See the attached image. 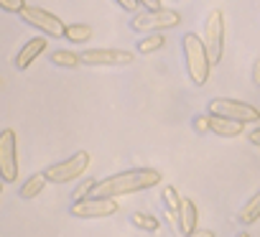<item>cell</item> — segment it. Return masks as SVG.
<instances>
[{"label":"cell","instance_id":"cell-10","mask_svg":"<svg viewBox=\"0 0 260 237\" xmlns=\"http://www.w3.org/2000/svg\"><path fill=\"white\" fill-rule=\"evenodd\" d=\"M82 64L87 66H127L133 64V54L122 49H84L79 54Z\"/></svg>","mask_w":260,"mask_h":237},{"label":"cell","instance_id":"cell-20","mask_svg":"<svg viewBox=\"0 0 260 237\" xmlns=\"http://www.w3.org/2000/svg\"><path fill=\"white\" fill-rule=\"evenodd\" d=\"M164 44H166L164 33H151V36H143L138 41V51L141 54H156L158 49H164Z\"/></svg>","mask_w":260,"mask_h":237},{"label":"cell","instance_id":"cell-22","mask_svg":"<svg viewBox=\"0 0 260 237\" xmlns=\"http://www.w3.org/2000/svg\"><path fill=\"white\" fill-rule=\"evenodd\" d=\"M26 8V0H0V11L6 13H21Z\"/></svg>","mask_w":260,"mask_h":237},{"label":"cell","instance_id":"cell-19","mask_svg":"<svg viewBox=\"0 0 260 237\" xmlns=\"http://www.w3.org/2000/svg\"><path fill=\"white\" fill-rule=\"evenodd\" d=\"M161 201H164V207H166V212H169V214L179 217V209H181V196H179V191H176L174 186H164Z\"/></svg>","mask_w":260,"mask_h":237},{"label":"cell","instance_id":"cell-23","mask_svg":"<svg viewBox=\"0 0 260 237\" xmlns=\"http://www.w3.org/2000/svg\"><path fill=\"white\" fill-rule=\"evenodd\" d=\"M194 130H197V133H212V130H209V112L194 117Z\"/></svg>","mask_w":260,"mask_h":237},{"label":"cell","instance_id":"cell-24","mask_svg":"<svg viewBox=\"0 0 260 237\" xmlns=\"http://www.w3.org/2000/svg\"><path fill=\"white\" fill-rule=\"evenodd\" d=\"M115 3L122 8V11H136L141 3H138V0H115Z\"/></svg>","mask_w":260,"mask_h":237},{"label":"cell","instance_id":"cell-25","mask_svg":"<svg viewBox=\"0 0 260 237\" xmlns=\"http://www.w3.org/2000/svg\"><path fill=\"white\" fill-rule=\"evenodd\" d=\"M138 3H143L146 11H158V8H164V6H161V0H138Z\"/></svg>","mask_w":260,"mask_h":237},{"label":"cell","instance_id":"cell-26","mask_svg":"<svg viewBox=\"0 0 260 237\" xmlns=\"http://www.w3.org/2000/svg\"><path fill=\"white\" fill-rule=\"evenodd\" d=\"M252 84H255V87H260V59L252 64Z\"/></svg>","mask_w":260,"mask_h":237},{"label":"cell","instance_id":"cell-12","mask_svg":"<svg viewBox=\"0 0 260 237\" xmlns=\"http://www.w3.org/2000/svg\"><path fill=\"white\" fill-rule=\"evenodd\" d=\"M245 128V123H237V120H230V117H219V115H209V130L214 136H222V138H235L240 136Z\"/></svg>","mask_w":260,"mask_h":237},{"label":"cell","instance_id":"cell-6","mask_svg":"<svg viewBox=\"0 0 260 237\" xmlns=\"http://www.w3.org/2000/svg\"><path fill=\"white\" fill-rule=\"evenodd\" d=\"M89 163H92V156H89L87 151H79V153H74L72 158H67V161H61V163L49 166L44 174H46L49 184H67V181L79 179V176L89 168Z\"/></svg>","mask_w":260,"mask_h":237},{"label":"cell","instance_id":"cell-27","mask_svg":"<svg viewBox=\"0 0 260 237\" xmlns=\"http://www.w3.org/2000/svg\"><path fill=\"white\" fill-rule=\"evenodd\" d=\"M189 237H214V232H212V229H197V232L189 234Z\"/></svg>","mask_w":260,"mask_h":237},{"label":"cell","instance_id":"cell-16","mask_svg":"<svg viewBox=\"0 0 260 237\" xmlns=\"http://www.w3.org/2000/svg\"><path fill=\"white\" fill-rule=\"evenodd\" d=\"M130 222H133V227H138L143 232H158L161 229V222L148 212H133L130 214Z\"/></svg>","mask_w":260,"mask_h":237},{"label":"cell","instance_id":"cell-2","mask_svg":"<svg viewBox=\"0 0 260 237\" xmlns=\"http://www.w3.org/2000/svg\"><path fill=\"white\" fill-rule=\"evenodd\" d=\"M181 51H184V61H186V72H189V79L194 84H207L209 79V69H212V61H209V54H207V46H204V39H199L197 33H186L181 39Z\"/></svg>","mask_w":260,"mask_h":237},{"label":"cell","instance_id":"cell-4","mask_svg":"<svg viewBox=\"0 0 260 237\" xmlns=\"http://www.w3.org/2000/svg\"><path fill=\"white\" fill-rule=\"evenodd\" d=\"M209 115H219V117H230L237 123H255L260 120V110L242 102V99H230V97H217L209 102Z\"/></svg>","mask_w":260,"mask_h":237},{"label":"cell","instance_id":"cell-14","mask_svg":"<svg viewBox=\"0 0 260 237\" xmlns=\"http://www.w3.org/2000/svg\"><path fill=\"white\" fill-rule=\"evenodd\" d=\"M46 184H49V179H46V174H34V176H28L26 181H23V186H21V191H18V196L21 199H36L44 189H46Z\"/></svg>","mask_w":260,"mask_h":237},{"label":"cell","instance_id":"cell-18","mask_svg":"<svg viewBox=\"0 0 260 237\" xmlns=\"http://www.w3.org/2000/svg\"><path fill=\"white\" fill-rule=\"evenodd\" d=\"M51 64H54V66H64V69H77V66L82 64V59H79V54H74V51L59 49V51L51 54Z\"/></svg>","mask_w":260,"mask_h":237},{"label":"cell","instance_id":"cell-13","mask_svg":"<svg viewBox=\"0 0 260 237\" xmlns=\"http://www.w3.org/2000/svg\"><path fill=\"white\" fill-rule=\"evenodd\" d=\"M197 222H199V212H197V204L191 199H181V209H179V227L181 232L189 237L197 232Z\"/></svg>","mask_w":260,"mask_h":237},{"label":"cell","instance_id":"cell-17","mask_svg":"<svg viewBox=\"0 0 260 237\" xmlns=\"http://www.w3.org/2000/svg\"><path fill=\"white\" fill-rule=\"evenodd\" d=\"M257 219H260V191L250 201H245V207L240 209V222L242 224H255Z\"/></svg>","mask_w":260,"mask_h":237},{"label":"cell","instance_id":"cell-15","mask_svg":"<svg viewBox=\"0 0 260 237\" xmlns=\"http://www.w3.org/2000/svg\"><path fill=\"white\" fill-rule=\"evenodd\" d=\"M64 39L72 41V44H77V46H82V44H87L92 39V26H87V23H72V26H67Z\"/></svg>","mask_w":260,"mask_h":237},{"label":"cell","instance_id":"cell-5","mask_svg":"<svg viewBox=\"0 0 260 237\" xmlns=\"http://www.w3.org/2000/svg\"><path fill=\"white\" fill-rule=\"evenodd\" d=\"M204 46H207L209 61L219 64L222 54H224V13L217 8L209 11V16L204 21Z\"/></svg>","mask_w":260,"mask_h":237},{"label":"cell","instance_id":"cell-30","mask_svg":"<svg viewBox=\"0 0 260 237\" xmlns=\"http://www.w3.org/2000/svg\"><path fill=\"white\" fill-rule=\"evenodd\" d=\"M237 237H250V234H247V232H242V234H237Z\"/></svg>","mask_w":260,"mask_h":237},{"label":"cell","instance_id":"cell-11","mask_svg":"<svg viewBox=\"0 0 260 237\" xmlns=\"http://www.w3.org/2000/svg\"><path fill=\"white\" fill-rule=\"evenodd\" d=\"M44 51H46V39H44V36H36V39L26 41V44L21 46L18 56H16V69H18V72L28 69V66H31Z\"/></svg>","mask_w":260,"mask_h":237},{"label":"cell","instance_id":"cell-1","mask_svg":"<svg viewBox=\"0 0 260 237\" xmlns=\"http://www.w3.org/2000/svg\"><path fill=\"white\" fill-rule=\"evenodd\" d=\"M164 181L161 171L156 168H130V171H120L112 174L102 181H97L94 194L92 196H105V199H115V196H125V194H136L143 189H153Z\"/></svg>","mask_w":260,"mask_h":237},{"label":"cell","instance_id":"cell-28","mask_svg":"<svg viewBox=\"0 0 260 237\" xmlns=\"http://www.w3.org/2000/svg\"><path fill=\"white\" fill-rule=\"evenodd\" d=\"M247 138H250V143H255V146H260V128H257V130H252V133H250Z\"/></svg>","mask_w":260,"mask_h":237},{"label":"cell","instance_id":"cell-31","mask_svg":"<svg viewBox=\"0 0 260 237\" xmlns=\"http://www.w3.org/2000/svg\"><path fill=\"white\" fill-rule=\"evenodd\" d=\"M3 184H6V181H0V194H3Z\"/></svg>","mask_w":260,"mask_h":237},{"label":"cell","instance_id":"cell-3","mask_svg":"<svg viewBox=\"0 0 260 237\" xmlns=\"http://www.w3.org/2000/svg\"><path fill=\"white\" fill-rule=\"evenodd\" d=\"M181 23V13L174 8H158V11H143L136 13L130 21V28L136 33H161L169 28H176Z\"/></svg>","mask_w":260,"mask_h":237},{"label":"cell","instance_id":"cell-21","mask_svg":"<svg viewBox=\"0 0 260 237\" xmlns=\"http://www.w3.org/2000/svg\"><path fill=\"white\" fill-rule=\"evenodd\" d=\"M94 186H97V179H84L74 191H72V201H82V199H89L94 194Z\"/></svg>","mask_w":260,"mask_h":237},{"label":"cell","instance_id":"cell-8","mask_svg":"<svg viewBox=\"0 0 260 237\" xmlns=\"http://www.w3.org/2000/svg\"><path fill=\"white\" fill-rule=\"evenodd\" d=\"M0 181H18V141L11 128L0 130Z\"/></svg>","mask_w":260,"mask_h":237},{"label":"cell","instance_id":"cell-9","mask_svg":"<svg viewBox=\"0 0 260 237\" xmlns=\"http://www.w3.org/2000/svg\"><path fill=\"white\" fill-rule=\"evenodd\" d=\"M117 209H120V204L115 199L89 196V199L74 201L69 212H72V217H79V219H102V217H112Z\"/></svg>","mask_w":260,"mask_h":237},{"label":"cell","instance_id":"cell-29","mask_svg":"<svg viewBox=\"0 0 260 237\" xmlns=\"http://www.w3.org/2000/svg\"><path fill=\"white\" fill-rule=\"evenodd\" d=\"M171 227H174V237H184V234H181V227H179V224H171Z\"/></svg>","mask_w":260,"mask_h":237},{"label":"cell","instance_id":"cell-7","mask_svg":"<svg viewBox=\"0 0 260 237\" xmlns=\"http://www.w3.org/2000/svg\"><path fill=\"white\" fill-rule=\"evenodd\" d=\"M18 16H21V21H26L28 26L39 28L41 36L61 39V36L67 33V26L61 23V18H56L54 13H49V11H44V8H39V6H26Z\"/></svg>","mask_w":260,"mask_h":237}]
</instances>
